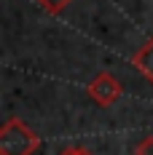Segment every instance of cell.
Here are the masks:
<instances>
[{
	"instance_id": "1",
	"label": "cell",
	"mask_w": 153,
	"mask_h": 155,
	"mask_svg": "<svg viewBox=\"0 0 153 155\" xmlns=\"http://www.w3.org/2000/svg\"><path fill=\"white\" fill-rule=\"evenodd\" d=\"M40 147L38 134L22 120H8L0 128V155H32Z\"/></svg>"
},
{
	"instance_id": "2",
	"label": "cell",
	"mask_w": 153,
	"mask_h": 155,
	"mask_svg": "<svg viewBox=\"0 0 153 155\" xmlns=\"http://www.w3.org/2000/svg\"><path fill=\"white\" fill-rule=\"evenodd\" d=\"M86 94H89V99H92L94 104H99V107H113V104L121 99L123 88H121V83H118V78H116V75L99 72V75L89 83Z\"/></svg>"
},
{
	"instance_id": "3",
	"label": "cell",
	"mask_w": 153,
	"mask_h": 155,
	"mask_svg": "<svg viewBox=\"0 0 153 155\" xmlns=\"http://www.w3.org/2000/svg\"><path fill=\"white\" fill-rule=\"evenodd\" d=\"M132 64L137 67L140 75H142V78H145V80L153 86V35L145 40V43H142V48H140L137 54L132 56Z\"/></svg>"
},
{
	"instance_id": "4",
	"label": "cell",
	"mask_w": 153,
	"mask_h": 155,
	"mask_svg": "<svg viewBox=\"0 0 153 155\" xmlns=\"http://www.w3.org/2000/svg\"><path fill=\"white\" fill-rule=\"evenodd\" d=\"M35 3H38V5H43L48 14H62L73 0H35Z\"/></svg>"
},
{
	"instance_id": "5",
	"label": "cell",
	"mask_w": 153,
	"mask_h": 155,
	"mask_svg": "<svg viewBox=\"0 0 153 155\" xmlns=\"http://www.w3.org/2000/svg\"><path fill=\"white\" fill-rule=\"evenodd\" d=\"M134 155H153V137L140 142L137 147H134Z\"/></svg>"
},
{
	"instance_id": "6",
	"label": "cell",
	"mask_w": 153,
	"mask_h": 155,
	"mask_svg": "<svg viewBox=\"0 0 153 155\" xmlns=\"http://www.w3.org/2000/svg\"><path fill=\"white\" fill-rule=\"evenodd\" d=\"M59 155H94L89 147H83V144H75V147H67V150H62Z\"/></svg>"
}]
</instances>
